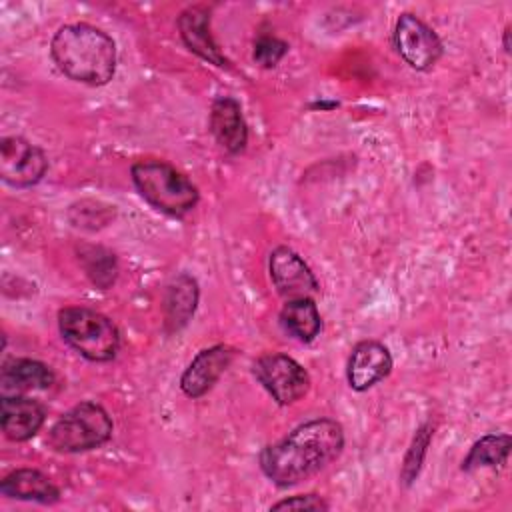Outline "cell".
I'll list each match as a JSON object with an SVG mask.
<instances>
[{
  "mask_svg": "<svg viewBox=\"0 0 512 512\" xmlns=\"http://www.w3.org/2000/svg\"><path fill=\"white\" fill-rule=\"evenodd\" d=\"M512 448L510 434H486L472 444L466 458L462 460V470L470 472L476 468H496L504 466Z\"/></svg>",
  "mask_w": 512,
  "mask_h": 512,
  "instance_id": "cell-19",
  "label": "cell"
},
{
  "mask_svg": "<svg viewBox=\"0 0 512 512\" xmlns=\"http://www.w3.org/2000/svg\"><path fill=\"white\" fill-rule=\"evenodd\" d=\"M280 322L284 330L300 342H312L322 328L320 312L314 298L286 300L280 310Z\"/></svg>",
  "mask_w": 512,
  "mask_h": 512,
  "instance_id": "cell-18",
  "label": "cell"
},
{
  "mask_svg": "<svg viewBox=\"0 0 512 512\" xmlns=\"http://www.w3.org/2000/svg\"><path fill=\"white\" fill-rule=\"evenodd\" d=\"M430 438H432V428L428 424H422L418 428V432L414 434L412 438V444L404 456V466H402V472H400V478H402V484L404 486H410L420 468H422V462H424V456H426V448L430 444Z\"/></svg>",
  "mask_w": 512,
  "mask_h": 512,
  "instance_id": "cell-21",
  "label": "cell"
},
{
  "mask_svg": "<svg viewBox=\"0 0 512 512\" xmlns=\"http://www.w3.org/2000/svg\"><path fill=\"white\" fill-rule=\"evenodd\" d=\"M328 508H330L328 502L318 494H298L270 506V510H306V512H324Z\"/></svg>",
  "mask_w": 512,
  "mask_h": 512,
  "instance_id": "cell-23",
  "label": "cell"
},
{
  "mask_svg": "<svg viewBox=\"0 0 512 512\" xmlns=\"http://www.w3.org/2000/svg\"><path fill=\"white\" fill-rule=\"evenodd\" d=\"M254 376L266 392L280 404L290 406L310 390V376L294 358L270 352L254 362Z\"/></svg>",
  "mask_w": 512,
  "mask_h": 512,
  "instance_id": "cell-6",
  "label": "cell"
},
{
  "mask_svg": "<svg viewBox=\"0 0 512 512\" xmlns=\"http://www.w3.org/2000/svg\"><path fill=\"white\" fill-rule=\"evenodd\" d=\"M178 30L182 42L198 54L202 60L226 68L230 66L228 58L218 48L212 32H210V12L206 6H190L178 16Z\"/></svg>",
  "mask_w": 512,
  "mask_h": 512,
  "instance_id": "cell-12",
  "label": "cell"
},
{
  "mask_svg": "<svg viewBox=\"0 0 512 512\" xmlns=\"http://www.w3.org/2000/svg\"><path fill=\"white\" fill-rule=\"evenodd\" d=\"M130 172L140 196L168 216H184L198 204V188L168 162L142 160Z\"/></svg>",
  "mask_w": 512,
  "mask_h": 512,
  "instance_id": "cell-3",
  "label": "cell"
},
{
  "mask_svg": "<svg viewBox=\"0 0 512 512\" xmlns=\"http://www.w3.org/2000/svg\"><path fill=\"white\" fill-rule=\"evenodd\" d=\"M268 270L276 292L286 300L312 298L320 292L318 280L310 266L288 246H278L272 250Z\"/></svg>",
  "mask_w": 512,
  "mask_h": 512,
  "instance_id": "cell-9",
  "label": "cell"
},
{
  "mask_svg": "<svg viewBox=\"0 0 512 512\" xmlns=\"http://www.w3.org/2000/svg\"><path fill=\"white\" fill-rule=\"evenodd\" d=\"M54 372L40 360L16 358L2 366L0 384L2 390H12L14 394L30 392V390H46L54 384Z\"/></svg>",
  "mask_w": 512,
  "mask_h": 512,
  "instance_id": "cell-17",
  "label": "cell"
},
{
  "mask_svg": "<svg viewBox=\"0 0 512 512\" xmlns=\"http://www.w3.org/2000/svg\"><path fill=\"white\" fill-rule=\"evenodd\" d=\"M508 36H510V26H506V30H504V50H506V52H510V42H508Z\"/></svg>",
  "mask_w": 512,
  "mask_h": 512,
  "instance_id": "cell-24",
  "label": "cell"
},
{
  "mask_svg": "<svg viewBox=\"0 0 512 512\" xmlns=\"http://www.w3.org/2000/svg\"><path fill=\"white\" fill-rule=\"evenodd\" d=\"M0 492L8 498L38 502V504H56L60 500L58 486L46 474L34 468H18L10 472L2 480Z\"/></svg>",
  "mask_w": 512,
  "mask_h": 512,
  "instance_id": "cell-15",
  "label": "cell"
},
{
  "mask_svg": "<svg viewBox=\"0 0 512 512\" xmlns=\"http://www.w3.org/2000/svg\"><path fill=\"white\" fill-rule=\"evenodd\" d=\"M48 170L46 154L22 136H6L0 142V176L14 188H28Z\"/></svg>",
  "mask_w": 512,
  "mask_h": 512,
  "instance_id": "cell-8",
  "label": "cell"
},
{
  "mask_svg": "<svg viewBox=\"0 0 512 512\" xmlns=\"http://www.w3.org/2000/svg\"><path fill=\"white\" fill-rule=\"evenodd\" d=\"M46 412L36 400L14 394L2 396L0 400V426L8 440L24 442L30 440L44 424Z\"/></svg>",
  "mask_w": 512,
  "mask_h": 512,
  "instance_id": "cell-13",
  "label": "cell"
},
{
  "mask_svg": "<svg viewBox=\"0 0 512 512\" xmlns=\"http://www.w3.org/2000/svg\"><path fill=\"white\" fill-rule=\"evenodd\" d=\"M232 360H234V350L226 344H216L200 350L180 378L182 392L188 398L204 396L226 372Z\"/></svg>",
  "mask_w": 512,
  "mask_h": 512,
  "instance_id": "cell-11",
  "label": "cell"
},
{
  "mask_svg": "<svg viewBox=\"0 0 512 512\" xmlns=\"http://www.w3.org/2000/svg\"><path fill=\"white\" fill-rule=\"evenodd\" d=\"M58 328L62 338L90 362H108L120 348L116 324L86 306L62 308L58 312Z\"/></svg>",
  "mask_w": 512,
  "mask_h": 512,
  "instance_id": "cell-4",
  "label": "cell"
},
{
  "mask_svg": "<svg viewBox=\"0 0 512 512\" xmlns=\"http://www.w3.org/2000/svg\"><path fill=\"white\" fill-rule=\"evenodd\" d=\"M112 418L96 402H80L62 414L48 432V444L56 452H86L106 444L112 436Z\"/></svg>",
  "mask_w": 512,
  "mask_h": 512,
  "instance_id": "cell-5",
  "label": "cell"
},
{
  "mask_svg": "<svg viewBox=\"0 0 512 512\" xmlns=\"http://www.w3.org/2000/svg\"><path fill=\"white\" fill-rule=\"evenodd\" d=\"M210 132L216 142L230 154H238L246 148L248 126L240 104L230 96H220L210 108Z\"/></svg>",
  "mask_w": 512,
  "mask_h": 512,
  "instance_id": "cell-14",
  "label": "cell"
},
{
  "mask_svg": "<svg viewBox=\"0 0 512 512\" xmlns=\"http://www.w3.org/2000/svg\"><path fill=\"white\" fill-rule=\"evenodd\" d=\"M342 448V426L332 418H316L296 426L282 440L268 444L258 462L268 480L288 488L324 470L340 456Z\"/></svg>",
  "mask_w": 512,
  "mask_h": 512,
  "instance_id": "cell-1",
  "label": "cell"
},
{
  "mask_svg": "<svg viewBox=\"0 0 512 512\" xmlns=\"http://www.w3.org/2000/svg\"><path fill=\"white\" fill-rule=\"evenodd\" d=\"M392 370L390 350L378 340L358 342L348 358L346 378L352 390L364 392L384 380Z\"/></svg>",
  "mask_w": 512,
  "mask_h": 512,
  "instance_id": "cell-10",
  "label": "cell"
},
{
  "mask_svg": "<svg viewBox=\"0 0 512 512\" xmlns=\"http://www.w3.org/2000/svg\"><path fill=\"white\" fill-rule=\"evenodd\" d=\"M80 260L84 264L88 278L94 282V286L106 290L114 284L118 274V264L112 252L100 246H86L80 250Z\"/></svg>",
  "mask_w": 512,
  "mask_h": 512,
  "instance_id": "cell-20",
  "label": "cell"
},
{
  "mask_svg": "<svg viewBox=\"0 0 512 512\" xmlns=\"http://www.w3.org/2000/svg\"><path fill=\"white\" fill-rule=\"evenodd\" d=\"M394 48L414 70H430L442 56V40L418 16L404 12L394 26Z\"/></svg>",
  "mask_w": 512,
  "mask_h": 512,
  "instance_id": "cell-7",
  "label": "cell"
},
{
  "mask_svg": "<svg viewBox=\"0 0 512 512\" xmlns=\"http://www.w3.org/2000/svg\"><path fill=\"white\" fill-rule=\"evenodd\" d=\"M50 54L64 76L86 86H104L116 72L114 40L84 22L58 28L50 42Z\"/></svg>",
  "mask_w": 512,
  "mask_h": 512,
  "instance_id": "cell-2",
  "label": "cell"
},
{
  "mask_svg": "<svg viewBox=\"0 0 512 512\" xmlns=\"http://www.w3.org/2000/svg\"><path fill=\"white\" fill-rule=\"evenodd\" d=\"M286 52H288V44L284 40L264 34L254 42L252 56L256 64H260L262 68H274L284 58Z\"/></svg>",
  "mask_w": 512,
  "mask_h": 512,
  "instance_id": "cell-22",
  "label": "cell"
},
{
  "mask_svg": "<svg viewBox=\"0 0 512 512\" xmlns=\"http://www.w3.org/2000/svg\"><path fill=\"white\" fill-rule=\"evenodd\" d=\"M198 304V284L196 280L182 272L172 278V282L166 286L164 296V324L168 332H178L188 324V320L194 316Z\"/></svg>",
  "mask_w": 512,
  "mask_h": 512,
  "instance_id": "cell-16",
  "label": "cell"
}]
</instances>
